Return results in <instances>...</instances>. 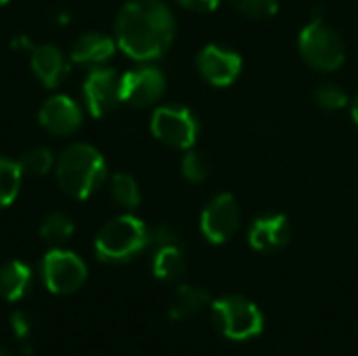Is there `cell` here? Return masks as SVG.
Masks as SVG:
<instances>
[{
  "label": "cell",
  "mask_w": 358,
  "mask_h": 356,
  "mask_svg": "<svg viewBox=\"0 0 358 356\" xmlns=\"http://www.w3.org/2000/svg\"><path fill=\"white\" fill-rule=\"evenodd\" d=\"M174 17L159 0H130L115 19V42L134 61L162 57L174 40Z\"/></svg>",
  "instance_id": "obj_1"
},
{
  "label": "cell",
  "mask_w": 358,
  "mask_h": 356,
  "mask_svg": "<svg viewBox=\"0 0 358 356\" xmlns=\"http://www.w3.org/2000/svg\"><path fill=\"white\" fill-rule=\"evenodd\" d=\"M57 183L73 199H88L107 178V164L99 149L88 143H71L55 162Z\"/></svg>",
  "instance_id": "obj_2"
},
{
  "label": "cell",
  "mask_w": 358,
  "mask_h": 356,
  "mask_svg": "<svg viewBox=\"0 0 358 356\" xmlns=\"http://www.w3.org/2000/svg\"><path fill=\"white\" fill-rule=\"evenodd\" d=\"M151 243V229L132 216L124 214L109 220L94 239V252L101 262L107 264H122L145 252Z\"/></svg>",
  "instance_id": "obj_3"
},
{
  "label": "cell",
  "mask_w": 358,
  "mask_h": 356,
  "mask_svg": "<svg viewBox=\"0 0 358 356\" xmlns=\"http://www.w3.org/2000/svg\"><path fill=\"white\" fill-rule=\"evenodd\" d=\"M212 323L229 340L256 338L264 327L260 308L243 296H227L212 304Z\"/></svg>",
  "instance_id": "obj_4"
},
{
  "label": "cell",
  "mask_w": 358,
  "mask_h": 356,
  "mask_svg": "<svg viewBox=\"0 0 358 356\" xmlns=\"http://www.w3.org/2000/svg\"><path fill=\"white\" fill-rule=\"evenodd\" d=\"M300 55L308 65L323 71H334L344 63L346 48L340 34L321 19L310 21L298 38Z\"/></svg>",
  "instance_id": "obj_5"
},
{
  "label": "cell",
  "mask_w": 358,
  "mask_h": 356,
  "mask_svg": "<svg viewBox=\"0 0 358 356\" xmlns=\"http://www.w3.org/2000/svg\"><path fill=\"white\" fill-rule=\"evenodd\" d=\"M40 273L46 290L57 296L76 294L86 283L88 277V269L84 260L78 254L61 248H52L44 254Z\"/></svg>",
  "instance_id": "obj_6"
},
{
  "label": "cell",
  "mask_w": 358,
  "mask_h": 356,
  "mask_svg": "<svg viewBox=\"0 0 358 356\" xmlns=\"http://www.w3.org/2000/svg\"><path fill=\"white\" fill-rule=\"evenodd\" d=\"M151 132L157 141L176 147L191 149L199 134V124L187 107L166 105L155 109L151 118Z\"/></svg>",
  "instance_id": "obj_7"
},
{
  "label": "cell",
  "mask_w": 358,
  "mask_h": 356,
  "mask_svg": "<svg viewBox=\"0 0 358 356\" xmlns=\"http://www.w3.org/2000/svg\"><path fill=\"white\" fill-rule=\"evenodd\" d=\"M86 109L92 118L109 115L122 103V76L111 67H94L82 86Z\"/></svg>",
  "instance_id": "obj_8"
},
{
  "label": "cell",
  "mask_w": 358,
  "mask_h": 356,
  "mask_svg": "<svg viewBox=\"0 0 358 356\" xmlns=\"http://www.w3.org/2000/svg\"><path fill=\"white\" fill-rule=\"evenodd\" d=\"M201 233L208 241L212 243H224L229 241L239 225H241V210H239V204L235 201L233 195L229 193H222V195H216L203 210L201 214Z\"/></svg>",
  "instance_id": "obj_9"
},
{
  "label": "cell",
  "mask_w": 358,
  "mask_h": 356,
  "mask_svg": "<svg viewBox=\"0 0 358 356\" xmlns=\"http://www.w3.org/2000/svg\"><path fill=\"white\" fill-rule=\"evenodd\" d=\"M166 92V76L151 65L136 67L122 76V103L134 107H149Z\"/></svg>",
  "instance_id": "obj_10"
},
{
  "label": "cell",
  "mask_w": 358,
  "mask_h": 356,
  "mask_svg": "<svg viewBox=\"0 0 358 356\" xmlns=\"http://www.w3.org/2000/svg\"><path fill=\"white\" fill-rule=\"evenodd\" d=\"M243 61L237 52L222 48L218 44H208L197 55V69L199 73L214 86H229L241 73Z\"/></svg>",
  "instance_id": "obj_11"
},
{
  "label": "cell",
  "mask_w": 358,
  "mask_h": 356,
  "mask_svg": "<svg viewBox=\"0 0 358 356\" xmlns=\"http://www.w3.org/2000/svg\"><path fill=\"white\" fill-rule=\"evenodd\" d=\"M40 126L55 136H69L82 126V109L78 103L65 94H55L46 99L38 111Z\"/></svg>",
  "instance_id": "obj_12"
},
{
  "label": "cell",
  "mask_w": 358,
  "mask_h": 356,
  "mask_svg": "<svg viewBox=\"0 0 358 356\" xmlns=\"http://www.w3.org/2000/svg\"><path fill=\"white\" fill-rule=\"evenodd\" d=\"M289 237H292V227L283 214H271V216L256 218L250 229V235H248L250 245L262 254H275V252L283 250L287 245Z\"/></svg>",
  "instance_id": "obj_13"
},
{
  "label": "cell",
  "mask_w": 358,
  "mask_h": 356,
  "mask_svg": "<svg viewBox=\"0 0 358 356\" xmlns=\"http://www.w3.org/2000/svg\"><path fill=\"white\" fill-rule=\"evenodd\" d=\"M115 40L107 34L101 31H88L84 36H80L73 46H71V61L76 65L94 69V67H103L115 52Z\"/></svg>",
  "instance_id": "obj_14"
},
{
  "label": "cell",
  "mask_w": 358,
  "mask_h": 356,
  "mask_svg": "<svg viewBox=\"0 0 358 356\" xmlns=\"http://www.w3.org/2000/svg\"><path fill=\"white\" fill-rule=\"evenodd\" d=\"M29 63H31L34 76L46 88H57L65 80V76L69 71V65H67L63 52L57 46H52V44L34 46L31 48Z\"/></svg>",
  "instance_id": "obj_15"
},
{
  "label": "cell",
  "mask_w": 358,
  "mask_h": 356,
  "mask_svg": "<svg viewBox=\"0 0 358 356\" xmlns=\"http://www.w3.org/2000/svg\"><path fill=\"white\" fill-rule=\"evenodd\" d=\"M210 304V294L197 285H180L176 287L172 300H170V308H168V317L172 321H187L195 315H199L206 306Z\"/></svg>",
  "instance_id": "obj_16"
},
{
  "label": "cell",
  "mask_w": 358,
  "mask_h": 356,
  "mask_svg": "<svg viewBox=\"0 0 358 356\" xmlns=\"http://www.w3.org/2000/svg\"><path fill=\"white\" fill-rule=\"evenodd\" d=\"M31 287V269L21 260H10L0 269V296L6 302H19Z\"/></svg>",
  "instance_id": "obj_17"
},
{
  "label": "cell",
  "mask_w": 358,
  "mask_h": 356,
  "mask_svg": "<svg viewBox=\"0 0 358 356\" xmlns=\"http://www.w3.org/2000/svg\"><path fill=\"white\" fill-rule=\"evenodd\" d=\"M185 271H187V262H185L182 245H164V248L155 250V254H153V275L159 281L174 283V281L182 279Z\"/></svg>",
  "instance_id": "obj_18"
},
{
  "label": "cell",
  "mask_w": 358,
  "mask_h": 356,
  "mask_svg": "<svg viewBox=\"0 0 358 356\" xmlns=\"http://www.w3.org/2000/svg\"><path fill=\"white\" fill-rule=\"evenodd\" d=\"M21 183H23V170L19 162L0 155V210L8 208L17 199Z\"/></svg>",
  "instance_id": "obj_19"
},
{
  "label": "cell",
  "mask_w": 358,
  "mask_h": 356,
  "mask_svg": "<svg viewBox=\"0 0 358 356\" xmlns=\"http://www.w3.org/2000/svg\"><path fill=\"white\" fill-rule=\"evenodd\" d=\"M73 231H76L73 220L65 212H52L40 225V237L50 245H61L69 241Z\"/></svg>",
  "instance_id": "obj_20"
},
{
  "label": "cell",
  "mask_w": 358,
  "mask_h": 356,
  "mask_svg": "<svg viewBox=\"0 0 358 356\" xmlns=\"http://www.w3.org/2000/svg\"><path fill=\"white\" fill-rule=\"evenodd\" d=\"M109 193L126 210H134L141 204V189L130 174H124V172L113 174L109 178Z\"/></svg>",
  "instance_id": "obj_21"
},
{
  "label": "cell",
  "mask_w": 358,
  "mask_h": 356,
  "mask_svg": "<svg viewBox=\"0 0 358 356\" xmlns=\"http://www.w3.org/2000/svg\"><path fill=\"white\" fill-rule=\"evenodd\" d=\"M19 166L23 170V176H44L48 174L52 168H55V157H52V151L46 149V147H34L29 151H25L19 159Z\"/></svg>",
  "instance_id": "obj_22"
},
{
  "label": "cell",
  "mask_w": 358,
  "mask_h": 356,
  "mask_svg": "<svg viewBox=\"0 0 358 356\" xmlns=\"http://www.w3.org/2000/svg\"><path fill=\"white\" fill-rule=\"evenodd\" d=\"M315 103L325 111H338L348 103L346 92L336 84H321L315 90Z\"/></svg>",
  "instance_id": "obj_23"
},
{
  "label": "cell",
  "mask_w": 358,
  "mask_h": 356,
  "mask_svg": "<svg viewBox=\"0 0 358 356\" xmlns=\"http://www.w3.org/2000/svg\"><path fill=\"white\" fill-rule=\"evenodd\" d=\"M182 174L191 183H203L210 176V162L199 151H189L182 157Z\"/></svg>",
  "instance_id": "obj_24"
},
{
  "label": "cell",
  "mask_w": 358,
  "mask_h": 356,
  "mask_svg": "<svg viewBox=\"0 0 358 356\" xmlns=\"http://www.w3.org/2000/svg\"><path fill=\"white\" fill-rule=\"evenodd\" d=\"M231 4L250 19H268L279 8V0H231Z\"/></svg>",
  "instance_id": "obj_25"
},
{
  "label": "cell",
  "mask_w": 358,
  "mask_h": 356,
  "mask_svg": "<svg viewBox=\"0 0 358 356\" xmlns=\"http://www.w3.org/2000/svg\"><path fill=\"white\" fill-rule=\"evenodd\" d=\"M164 245H182V239L172 227H155V229H151L149 248L157 250V248H164Z\"/></svg>",
  "instance_id": "obj_26"
},
{
  "label": "cell",
  "mask_w": 358,
  "mask_h": 356,
  "mask_svg": "<svg viewBox=\"0 0 358 356\" xmlns=\"http://www.w3.org/2000/svg\"><path fill=\"white\" fill-rule=\"evenodd\" d=\"M10 329H13V336L19 338L21 342H25L29 336H31V317L25 313V311H17L10 315Z\"/></svg>",
  "instance_id": "obj_27"
},
{
  "label": "cell",
  "mask_w": 358,
  "mask_h": 356,
  "mask_svg": "<svg viewBox=\"0 0 358 356\" xmlns=\"http://www.w3.org/2000/svg\"><path fill=\"white\" fill-rule=\"evenodd\" d=\"M185 8L197 10V13H210L218 6L220 0H178Z\"/></svg>",
  "instance_id": "obj_28"
},
{
  "label": "cell",
  "mask_w": 358,
  "mask_h": 356,
  "mask_svg": "<svg viewBox=\"0 0 358 356\" xmlns=\"http://www.w3.org/2000/svg\"><path fill=\"white\" fill-rule=\"evenodd\" d=\"M352 115H355V122H357L358 126V97L355 99V107H352Z\"/></svg>",
  "instance_id": "obj_29"
},
{
  "label": "cell",
  "mask_w": 358,
  "mask_h": 356,
  "mask_svg": "<svg viewBox=\"0 0 358 356\" xmlns=\"http://www.w3.org/2000/svg\"><path fill=\"white\" fill-rule=\"evenodd\" d=\"M0 356H10V355H8V350H4V348L0 346Z\"/></svg>",
  "instance_id": "obj_30"
},
{
  "label": "cell",
  "mask_w": 358,
  "mask_h": 356,
  "mask_svg": "<svg viewBox=\"0 0 358 356\" xmlns=\"http://www.w3.org/2000/svg\"><path fill=\"white\" fill-rule=\"evenodd\" d=\"M6 2H8V0H0V6H4Z\"/></svg>",
  "instance_id": "obj_31"
}]
</instances>
